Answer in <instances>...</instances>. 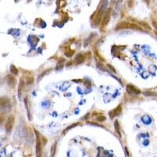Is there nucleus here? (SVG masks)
<instances>
[{"label":"nucleus","mask_w":157,"mask_h":157,"mask_svg":"<svg viewBox=\"0 0 157 157\" xmlns=\"http://www.w3.org/2000/svg\"><path fill=\"white\" fill-rule=\"evenodd\" d=\"M12 104L10 99L7 97H1L0 98V112L6 113L11 110Z\"/></svg>","instance_id":"obj_1"},{"label":"nucleus","mask_w":157,"mask_h":157,"mask_svg":"<svg viewBox=\"0 0 157 157\" xmlns=\"http://www.w3.org/2000/svg\"><path fill=\"white\" fill-rule=\"evenodd\" d=\"M116 30H119V29H137V30H141V28L139 26L136 25L135 24H131V23L126 22V21H123L118 24L116 27H115Z\"/></svg>","instance_id":"obj_2"},{"label":"nucleus","mask_w":157,"mask_h":157,"mask_svg":"<svg viewBox=\"0 0 157 157\" xmlns=\"http://www.w3.org/2000/svg\"><path fill=\"white\" fill-rule=\"evenodd\" d=\"M14 123H15L14 116V115H10L6 120V124H5V129H6V131L7 133H11L13 127L14 126Z\"/></svg>","instance_id":"obj_3"},{"label":"nucleus","mask_w":157,"mask_h":157,"mask_svg":"<svg viewBox=\"0 0 157 157\" xmlns=\"http://www.w3.org/2000/svg\"><path fill=\"white\" fill-rule=\"evenodd\" d=\"M36 134V155L37 156H41L42 155V140L40 139V134L37 130H35Z\"/></svg>","instance_id":"obj_4"},{"label":"nucleus","mask_w":157,"mask_h":157,"mask_svg":"<svg viewBox=\"0 0 157 157\" xmlns=\"http://www.w3.org/2000/svg\"><path fill=\"white\" fill-rule=\"evenodd\" d=\"M111 9H108L106 11L104 12V17L102 18V21H101V28H104L105 26L109 24L111 19Z\"/></svg>","instance_id":"obj_5"},{"label":"nucleus","mask_w":157,"mask_h":157,"mask_svg":"<svg viewBox=\"0 0 157 157\" xmlns=\"http://www.w3.org/2000/svg\"><path fill=\"white\" fill-rule=\"evenodd\" d=\"M106 6H107V0H105V3H104H104L102 4L101 9H100V10H99V11H98V14L97 15V17H96L95 18V24L97 25L100 24V20H101V17H102V15H103L104 9L106 8Z\"/></svg>","instance_id":"obj_6"},{"label":"nucleus","mask_w":157,"mask_h":157,"mask_svg":"<svg viewBox=\"0 0 157 157\" xmlns=\"http://www.w3.org/2000/svg\"><path fill=\"white\" fill-rule=\"evenodd\" d=\"M6 78L9 87H10V88H14L15 87V85H16V83H17L16 78L14 76H12V75H7Z\"/></svg>","instance_id":"obj_7"},{"label":"nucleus","mask_w":157,"mask_h":157,"mask_svg":"<svg viewBox=\"0 0 157 157\" xmlns=\"http://www.w3.org/2000/svg\"><path fill=\"white\" fill-rule=\"evenodd\" d=\"M126 91L129 94H141V90L133 86V85H127L126 86Z\"/></svg>","instance_id":"obj_8"},{"label":"nucleus","mask_w":157,"mask_h":157,"mask_svg":"<svg viewBox=\"0 0 157 157\" xmlns=\"http://www.w3.org/2000/svg\"><path fill=\"white\" fill-rule=\"evenodd\" d=\"M121 112H122V108H121L120 105H119V106L116 107L115 109H114L112 110L111 112H109V115L110 117L112 119V118H114L115 116H117V115H119L121 113Z\"/></svg>","instance_id":"obj_9"},{"label":"nucleus","mask_w":157,"mask_h":157,"mask_svg":"<svg viewBox=\"0 0 157 157\" xmlns=\"http://www.w3.org/2000/svg\"><path fill=\"white\" fill-rule=\"evenodd\" d=\"M84 55L83 53H78V55L76 57V58H75V61H76V64H81V63L84 61Z\"/></svg>","instance_id":"obj_10"},{"label":"nucleus","mask_w":157,"mask_h":157,"mask_svg":"<svg viewBox=\"0 0 157 157\" xmlns=\"http://www.w3.org/2000/svg\"><path fill=\"white\" fill-rule=\"evenodd\" d=\"M23 88H24V81H23L22 79H20V80L19 86H18V98H19L20 100L21 95H22Z\"/></svg>","instance_id":"obj_11"},{"label":"nucleus","mask_w":157,"mask_h":157,"mask_svg":"<svg viewBox=\"0 0 157 157\" xmlns=\"http://www.w3.org/2000/svg\"><path fill=\"white\" fill-rule=\"evenodd\" d=\"M114 125H115V131L117 132L118 135H119V137H121V133H120V129H119V122H118L117 120L115 121V124H114Z\"/></svg>","instance_id":"obj_12"},{"label":"nucleus","mask_w":157,"mask_h":157,"mask_svg":"<svg viewBox=\"0 0 157 157\" xmlns=\"http://www.w3.org/2000/svg\"><path fill=\"white\" fill-rule=\"evenodd\" d=\"M10 72H11L13 74H14V75H18V69H17V68H16V66H14V65H12L11 66H10Z\"/></svg>","instance_id":"obj_13"},{"label":"nucleus","mask_w":157,"mask_h":157,"mask_svg":"<svg viewBox=\"0 0 157 157\" xmlns=\"http://www.w3.org/2000/svg\"><path fill=\"white\" fill-rule=\"evenodd\" d=\"M139 24H140L141 25V27H143L144 28H146V29H148V30H149V31H151L152 28L151 27L147 24V23L145 22H143V21H141V22H139Z\"/></svg>","instance_id":"obj_14"},{"label":"nucleus","mask_w":157,"mask_h":157,"mask_svg":"<svg viewBox=\"0 0 157 157\" xmlns=\"http://www.w3.org/2000/svg\"><path fill=\"white\" fill-rule=\"evenodd\" d=\"M144 95L148 96V97H150V96H157V93L155 92H151V91H148V92H144Z\"/></svg>","instance_id":"obj_15"},{"label":"nucleus","mask_w":157,"mask_h":157,"mask_svg":"<svg viewBox=\"0 0 157 157\" xmlns=\"http://www.w3.org/2000/svg\"><path fill=\"white\" fill-rule=\"evenodd\" d=\"M56 145L57 142H55L54 145H53V146H52V149H51V156H54V153H55V148H56Z\"/></svg>","instance_id":"obj_16"},{"label":"nucleus","mask_w":157,"mask_h":157,"mask_svg":"<svg viewBox=\"0 0 157 157\" xmlns=\"http://www.w3.org/2000/svg\"><path fill=\"white\" fill-rule=\"evenodd\" d=\"M105 119H106V117L104 116V115H99V116H98V121H99V122H103Z\"/></svg>","instance_id":"obj_17"},{"label":"nucleus","mask_w":157,"mask_h":157,"mask_svg":"<svg viewBox=\"0 0 157 157\" xmlns=\"http://www.w3.org/2000/svg\"><path fill=\"white\" fill-rule=\"evenodd\" d=\"M78 123H77V124H72V125H70V126H68V127H67V129L65 130V131H64V132H65V131H66V130H68L72 129V128H73V127H75V126H78Z\"/></svg>","instance_id":"obj_18"},{"label":"nucleus","mask_w":157,"mask_h":157,"mask_svg":"<svg viewBox=\"0 0 157 157\" xmlns=\"http://www.w3.org/2000/svg\"><path fill=\"white\" fill-rule=\"evenodd\" d=\"M97 66H98V68H100L101 70L105 71V68H104V67H103V65H102L101 63H98V64H97Z\"/></svg>","instance_id":"obj_19"},{"label":"nucleus","mask_w":157,"mask_h":157,"mask_svg":"<svg viewBox=\"0 0 157 157\" xmlns=\"http://www.w3.org/2000/svg\"><path fill=\"white\" fill-rule=\"evenodd\" d=\"M33 81H34V78H32V77H29V78H27V83H28V85L31 84V83H33Z\"/></svg>","instance_id":"obj_20"},{"label":"nucleus","mask_w":157,"mask_h":157,"mask_svg":"<svg viewBox=\"0 0 157 157\" xmlns=\"http://www.w3.org/2000/svg\"><path fill=\"white\" fill-rule=\"evenodd\" d=\"M4 121V116L3 115H0V125H2Z\"/></svg>","instance_id":"obj_21"},{"label":"nucleus","mask_w":157,"mask_h":157,"mask_svg":"<svg viewBox=\"0 0 157 157\" xmlns=\"http://www.w3.org/2000/svg\"><path fill=\"white\" fill-rule=\"evenodd\" d=\"M108 66H109V69H110V70H112V72H113V73H115V68H114L112 67V65H108Z\"/></svg>","instance_id":"obj_22"},{"label":"nucleus","mask_w":157,"mask_h":157,"mask_svg":"<svg viewBox=\"0 0 157 157\" xmlns=\"http://www.w3.org/2000/svg\"><path fill=\"white\" fill-rule=\"evenodd\" d=\"M152 25L154 26V28H156V30L157 31V22L156 21L153 20V21H152Z\"/></svg>","instance_id":"obj_23"},{"label":"nucleus","mask_w":157,"mask_h":157,"mask_svg":"<svg viewBox=\"0 0 157 157\" xmlns=\"http://www.w3.org/2000/svg\"><path fill=\"white\" fill-rule=\"evenodd\" d=\"M133 3H134V0H128V6L131 7L132 5H133Z\"/></svg>","instance_id":"obj_24"},{"label":"nucleus","mask_w":157,"mask_h":157,"mask_svg":"<svg viewBox=\"0 0 157 157\" xmlns=\"http://www.w3.org/2000/svg\"><path fill=\"white\" fill-rule=\"evenodd\" d=\"M143 1L146 3V5H147V6H149V3H150V0H143Z\"/></svg>","instance_id":"obj_25"},{"label":"nucleus","mask_w":157,"mask_h":157,"mask_svg":"<svg viewBox=\"0 0 157 157\" xmlns=\"http://www.w3.org/2000/svg\"><path fill=\"white\" fill-rule=\"evenodd\" d=\"M125 150H126V156H129V153H128V152H127V149H126V147H125Z\"/></svg>","instance_id":"obj_26"},{"label":"nucleus","mask_w":157,"mask_h":157,"mask_svg":"<svg viewBox=\"0 0 157 157\" xmlns=\"http://www.w3.org/2000/svg\"><path fill=\"white\" fill-rule=\"evenodd\" d=\"M156 35H157V32H156Z\"/></svg>","instance_id":"obj_27"}]
</instances>
